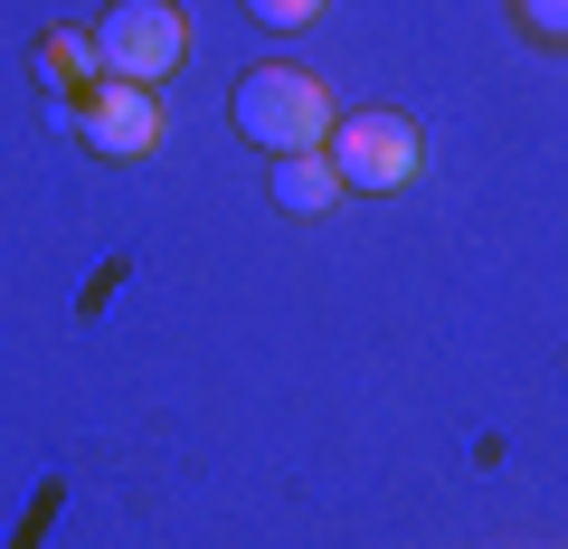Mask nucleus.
<instances>
[{
  "instance_id": "nucleus-3",
  "label": "nucleus",
  "mask_w": 568,
  "mask_h": 549,
  "mask_svg": "<svg viewBox=\"0 0 568 549\" xmlns=\"http://www.w3.org/2000/svg\"><path fill=\"white\" fill-rule=\"evenodd\" d=\"M323 152H332V171H342V190H407V181H417V123L388 114V104L342 114Z\"/></svg>"
},
{
  "instance_id": "nucleus-1",
  "label": "nucleus",
  "mask_w": 568,
  "mask_h": 549,
  "mask_svg": "<svg viewBox=\"0 0 568 549\" xmlns=\"http://www.w3.org/2000/svg\"><path fill=\"white\" fill-rule=\"evenodd\" d=\"M227 114H237V133L256 152H275V162H284V152H323L332 123H342L332 95H323V77H304V67H284V58L275 67H246Z\"/></svg>"
},
{
  "instance_id": "nucleus-5",
  "label": "nucleus",
  "mask_w": 568,
  "mask_h": 549,
  "mask_svg": "<svg viewBox=\"0 0 568 549\" xmlns=\"http://www.w3.org/2000/svg\"><path fill=\"white\" fill-rule=\"evenodd\" d=\"M332 200H342L332 152H284V162H275V209H284V218H323Z\"/></svg>"
},
{
  "instance_id": "nucleus-2",
  "label": "nucleus",
  "mask_w": 568,
  "mask_h": 549,
  "mask_svg": "<svg viewBox=\"0 0 568 549\" xmlns=\"http://www.w3.org/2000/svg\"><path fill=\"white\" fill-rule=\"evenodd\" d=\"M190 58V20L171 10V0H114L95 29V67L123 85H162L171 67Z\"/></svg>"
},
{
  "instance_id": "nucleus-7",
  "label": "nucleus",
  "mask_w": 568,
  "mask_h": 549,
  "mask_svg": "<svg viewBox=\"0 0 568 549\" xmlns=\"http://www.w3.org/2000/svg\"><path fill=\"white\" fill-rule=\"evenodd\" d=\"M511 10H521V29H530V39L568 48V0H511Z\"/></svg>"
},
{
  "instance_id": "nucleus-4",
  "label": "nucleus",
  "mask_w": 568,
  "mask_h": 549,
  "mask_svg": "<svg viewBox=\"0 0 568 549\" xmlns=\"http://www.w3.org/2000/svg\"><path fill=\"white\" fill-rule=\"evenodd\" d=\"M77 133H85V152H104V162H152V152H162V104H152V85L104 77V85H85Z\"/></svg>"
},
{
  "instance_id": "nucleus-8",
  "label": "nucleus",
  "mask_w": 568,
  "mask_h": 549,
  "mask_svg": "<svg viewBox=\"0 0 568 549\" xmlns=\"http://www.w3.org/2000/svg\"><path fill=\"white\" fill-rule=\"evenodd\" d=\"M313 10H323V0H246V20H256V29H304Z\"/></svg>"
},
{
  "instance_id": "nucleus-6",
  "label": "nucleus",
  "mask_w": 568,
  "mask_h": 549,
  "mask_svg": "<svg viewBox=\"0 0 568 549\" xmlns=\"http://www.w3.org/2000/svg\"><path fill=\"white\" fill-rule=\"evenodd\" d=\"M39 77L58 85V95H67V85H104L95 39H77V29H48V39H39Z\"/></svg>"
}]
</instances>
